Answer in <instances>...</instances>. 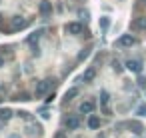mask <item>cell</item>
<instances>
[{"label": "cell", "mask_w": 146, "mask_h": 138, "mask_svg": "<svg viewBox=\"0 0 146 138\" xmlns=\"http://www.w3.org/2000/svg\"><path fill=\"white\" fill-rule=\"evenodd\" d=\"M28 24H30V20H28V18H22V16H12V18H10V32L24 30Z\"/></svg>", "instance_id": "obj_1"}, {"label": "cell", "mask_w": 146, "mask_h": 138, "mask_svg": "<svg viewBox=\"0 0 146 138\" xmlns=\"http://www.w3.org/2000/svg\"><path fill=\"white\" fill-rule=\"evenodd\" d=\"M62 124H64V128H68V130H78V128H80V118H78L76 114H68V116L62 120Z\"/></svg>", "instance_id": "obj_2"}, {"label": "cell", "mask_w": 146, "mask_h": 138, "mask_svg": "<svg viewBox=\"0 0 146 138\" xmlns=\"http://www.w3.org/2000/svg\"><path fill=\"white\" fill-rule=\"evenodd\" d=\"M38 12L42 14L44 20H48V18L52 16V2H50V0H42L40 6H38Z\"/></svg>", "instance_id": "obj_3"}, {"label": "cell", "mask_w": 146, "mask_h": 138, "mask_svg": "<svg viewBox=\"0 0 146 138\" xmlns=\"http://www.w3.org/2000/svg\"><path fill=\"white\" fill-rule=\"evenodd\" d=\"M64 30H66L68 34H72V36H78V34L84 32V26H82L80 22H68V24L64 26Z\"/></svg>", "instance_id": "obj_4"}, {"label": "cell", "mask_w": 146, "mask_h": 138, "mask_svg": "<svg viewBox=\"0 0 146 138\" xmlns=\"http://www.w3.org/2000/svg\"><path fill=\"white\" fill-rule=\"evenodd\" d=\"M50 86H52V80H42V82H38V86H36V98H44V94H48Z\"/></svg>", "instance_id": "obj_5"}, {"label": "cell", "mask_w": 146, "mask_h": 138, "mask_svg": "<svg viewBox=\"0 0 146 138\" xmlns=\"http://www.w3.org/2000/svg\"><path fill=\"white\" fill-rule=\"evenodd\" d=\"M136 42V38L132 36V34H122L118 40H116V46H120V48H128V46H132Z\"/></svg>", "instance_id": "obj_6"}, {"label": "cell", "mask_w": 146, "mask_h": 138, "mask_svg": "<svg viewBox=\"0 0 146 138\" xmlns=\"http://www.w3.org/2000/svg\"><path fill=\"white\" fill-rule=\"evenodd\" d=\"M44 36V30H36V32H32L28 38H26V44H30V46H38V40Z\"/></svg>", "instance_id": "obj_7"}, {"label": "cell", "mask_w": 146, "mask_h": 138, "mask_svg": "<svg viewBox=\"0 0 146 138\" xmlns=\"http://www.w3.org/2000/svg\"><path fill=\"white\" fill-rule=\"evenodd\" d=\"M126 68H128L130 72L140 74V72H142V62H140V60H128V62H126Z\"/></svg>", "instance_id": "obj_8"}, {"label": "cell", "mask_w": 146, "mask_h": 138, "mask_svg": "<svg viewBox=\"0 0 146 138\" xmlns=\"http://www.w3.org/2000/svg\"><path fill=\"white\" fill-rule=\"evenodd\" d=\"M124 126H128V128H130L134 134H142V132H144V126H142L138 120H130V122H126Z\"/></svg>", "instance_id": "obj_9"}, {"label": "cell", "mask_w": 146, "mask_h": 138, "mask_svg": "<svg viewBox=\"0 0 146 138\" xmlns=\"http://www.w3.org/2000/svg\"><path fill=\"white\" fill-rule=\"evenodd\" d=\"M132 30H146V16H138L132 22Z\"/></svg>", "instance_id": "obj_10"}, {"label": "cell", "mask_w": 146, "mask_h": 138, "mask_svg": "<svg viewBox=\"0 0 146 138\" xmlns=\"http://www.w3.org/2000/svg\"><path fill=\"white\" fill-rule=\"evenodd\" d=\"M80 112H82V114H90V112H94V102H92V100L82 102V104H80Z\"/></svg>", "instance_id": "obj_11"}, {"label": "cell", "mask_w": 146, "mask_h": 138, "mask_svg": "<svg viewBox=\"0 0 146 138\" xmlns=\"http://www.w3.org/2000/svg\"><path fill=\"white\" fill-rule=\"evenodd\" d=\"M94 76H96V68H94V66H90V68L82 74V80H84V82H92V80H94Z\"/></svg>", "instance_id": "obj_12"}, {"label": "cell", "mask_w": 146, "mask_h": 138, "mask_svg": "<svg viewBox=\"0 0 146 138\" xmlns=\"http://www.w3.org/2000/svg\"><path fill=\"white\" fill-rule=\"evenodd\" d=\"M74 96H78V88H76V86H74V88H70V90L64 94V104H66V102H70Z\"/></svg>", "instance_id": "obj_13"}, {"label": "cell", "mask_w": 146, "mask_h": 138, "mask_svg": "<svg viewBox=\"0 0 146 138\" xmlns=\"http://www.w3.org/2000/svg\"><path fill=\"white\" fill-rule=\"evenodd\" d=\"M88 128H92V130L100 128V118H98V116H90V118H88Z\"/></svg>", "instance_id": "obj_14"}, {"label": "cell", "mask_w": 146, "mask_h": 138, "mask_svg": "<svg viewBox=\"0 0 146 138\" xmlns=\"http://www.w3.org/2000/svg\"><path fill=\"white\" fill-rule=\"evenodd\" d=\"M12 110H8V108H2L0 110V120H8V118H12Z\"/></svg>", "instance_id": "obj_15"}, {"label": "cell", "mask_w": 146, "mask_h": 138, "mask_svg": "<svg viewBox=\"0 0 146 138\" xmlns=\"http://www.w3.org/2000/svg\"><path fill=\"white\" fill-rule=\"evenodd\" d=\"M100 28H102L104 32L110 28V18H108V16H102V18H100Z\"/></svg>", "instance_id": "obj_16"}, {"label": "cell", "mask_w": 146, "mask_h": 138, "mask_svg": "<svg viewBox=\"0 0 146 138\" xmlns=\"http://www.w3.org/2000/svg\"><path fill=\"white\" fill-rule=\"evenodd\" d=\"M30 134H32V136H40V134H42L40 124H30Z\"/></svg>", "instance_id": "obj_17"}, {"label": "cell", "mask_w": 146, "mask_h": 138, "mask_svg": "<svg viewBox=\"0 0 146 138\" xmlns=\"http://www.w3.org/2000/svg\"><path fill=\"white\" fill-rule=\"evenodd\" d=\"M108 100H110V94H108L106 90H102V92H100V104H102V106H106V104H108Z\"/></svg>", "instance_id": "obj_18"}, {"label": "cell", "mask_w": 146, "mask_h": 138, "mask_svg": "<svg viewBox=\"0 0 146 138\" xmlns=\"http://www.w3.org/2000/svg\"><path fill=\"white\" fill-rule=\"evenodd\" d=\"M88 54H90V48H84V50L78 54V62H82L84 58H88Z\"/></svg>", "instance_id": "obj_19"}, {"label": "cell", "mask_w": 146, "mask_h": 138, "mask_svg": "<svg viewBox=\"0 0 146 138\" xmlns=\"http://www.w3.org/2000/svg\"><path fill=\"white\" fill-rule=\"evenodd\" d=\"M0 32H4V34H6V32H10V28L4 24V18H2V16H0Z\"/></svg>", "instance_id": "obj_20"}, {"label": "cell", "mask_w": 146, "mask_h": 138, "mask_svg": "<svg viewBox=\"0 0 146 138\" xmlns=\"http://www.w3.org/2000/svg\"><path fill=\"white\" fill-rule=\"evenodd\" d=\"M136 114H138V116H146V104H140V106L136 108Z\"/></svg>", "instance_id": "obj_21"}, {"label": "cell", "mask_w": 146, "mask_h": 138, "mask_svg": "<svg viewBox=\"0 0 146 138\" xmlns=\"http://www.w3.org/2000/svg\"><path fill=\"white\" fill-rule=\"evenodd\" d=\"M112 68H114V72H122V66L118 60H112Z\"/></svg>", "instance_id": "obj_22"}, {"label": "cell", "mask_w": 146, "mask_h": 138, "mask_svg": "<svg viewBox=\"0 0 146 138\" xmlns=\"http://www.w3.org/2000/svg\"><path fill=\"white\" fill-rule=\"evenodd\" d=\"M12 100H30V94H16Z\"/></svg>", "instance_id": "obj_23"}, {"label": "cell", "mask_w": 146, "mask_h": 138, "mask_svg": "<svg viewBox=\"0 0 146 138\" xmlns=\"http://www.w3.org/2000/svg\"><path fill=\"white\" fill-rule=\"evenodd\" d=\"M136 82H138V86H142V88L146 86V78H144V76H138V80H136Z\"/></svg>", "instance_id": "obj_24"}, {"label": "cell", "mask_w": 146, "mask_h": 138, "mask_svg": "<svg viewBox=\"0 0 146 138\" xmlns=\"http://www.w3.org/2000/svg\"><path fill=\"white\" fill-rule=\"evenodd\" d=\"M80 18L82 20H88V10H80Z\"/></svg>", "instance_id": "obj_25"}, {"label": "cell", "mask_w": 146, "mask_h": 138, "mask_svg": "<svg viewBox=\"0 0 146 138\" xmlns=\"http://www.w3.org/2000/svg\"><path fill=\"white\" fill-rule=\"evenodd\" d=\"M54 138H66V136H64V132H58V134H56Z\"/></svg>", "instance_id": "obj_26"}, {"label": "cell", "mask_w": 146, "mask_h": 138, "mask_svg": "<svg viewBox=\"0 0 146 138\" xmlns=\"http://www.w3.org/2000/svg\"><path fill=\"white\" fill-rule=\"evenodd\" d=\"M2 66H4V56L0 54V68H2Z\"/></svg>", "instance_id": "obj_27"}, {"label": "cell", "mask_w": 146, "mask_h": 138, "mask_svg": "<svg viewBox=\"0 0 146 138\" xmlns=\"http://www.w3.org/2000/svg\"><path fill=\"white\" fill-rule=\"evenodd\" d=\"M10 138H22L20 134H10Z\"/></svg>", "instance_id": "obj_28"}, {"label": "cell", "mask_w": 146, "mask_h": 138, "mask_svg": "<svg viewBox=\"0 0 146 138\" xmlns=\"http://www.w3.org/2000/svg\"><path fill=\"white\" fill-rule=\"evenodd\" d=\"M98 138H104V136H102V134H100V136H98Z\"/></svg>", "instance_id": "obj_29"}, {"label": "cell", "mask_w": 146, "mask_h": 138, "mask_svg": "<svg viewBox=\"0 0 146 138\" xmlns=\"http://www.w3.org/2000/svg\"><path fill=\"white\" fill-rule=\"evenodd\" d=\"M0 102H2V98H0Z\"/></svg>", "instance_id": "obj_30"}]
</instances>
